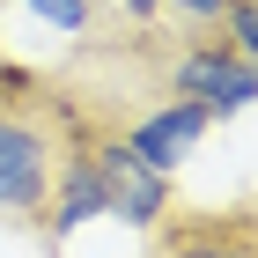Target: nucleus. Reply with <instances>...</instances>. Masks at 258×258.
<instances>
[{"label":"nucleus","instance_id":"1","mask_svg":"<svg viewBox=\"0 0 258 258\" xmlns=\"http://www.w3.org/2000/svg\"><path fill=\"white\" fill-rule=\"evenodd\" d=\"M155 74H162V96L199 103L207 118H236V111L258 103V67L243 59L221 30H184L177 52L155 59Z\"/></svg>","mask_w":258,"mask_h":258},{"label":"nucleus","instance_id":"2","mask_svg":"<svg viewBox=\"0 0 258 258\" xmlns=\"http://www.w3.org/2000/svg\"><path fill=\"white\" fill-rule=\"evenodd\" d=\"M140 258H258V199L229 207H162Z\"/></svg>","mask_w":258,"mask_h":258},{"label":"nucleus","instance_id":"3","mask_svg":"<svg viewBox=\"0 0 258 258\" xmlns=\"http://www.w3.org/2000/svg\"><path fill=\"white\" fill-rule=\"evenodd\" d=\"M207 111H199V103H184V96H162L155 111H133V118H118V133H125V148H133L140 162H148V170H162V177H170V170H177L184 155H192L199 140H207Z\"/></svg>","mask_w":258,"mask_h":258},{"label":"nucleus","instance_id":"4","mask_svg":"<svg viewBox=\"0 0 258 258\" xmlns=\"http://www.w3.org/2000/svg\"><path fill=\"white\" fill-rule=\"evenodd\" d=\"M22 8L59 37H96V0H22Z\"/></svg>","mask_w":258,"mask_h":258},{"label":"nucleus","instance_id":"5","mask_svg":"<svg viewBox=\"0 0 258 258\" xmlns=\"http://www.w3.org/2000/svg\"><path fill=\"white\" fill-rule=\"evenodd\" d=\"M221 37H229L243 59L258 67V0H229V15H221Z\"/></svg>","mask_w":258,"mask_h":258},{"label":"nucleus","instance_id":"6","mask_svg":"<svg viewBox=\"0 0 258 258\" xmlns=\"http://www.w3.org/2000/svg\"><path fill=\"white\" fill-rule=\"evenodd\" d=\"M111 15V30H155L162 22V0H96V22Z\"/></svg>","mask_w":258,"mask_h":258},{"label":"nucleus","instance_id":"7","mask_svg":"<svg viewBox=\"0 0 258 258\" xmlns=\"http://www.w3.org/2000/svg\"><path fill=\"white\" fill-rule=\"evenodd\" d=\"M162 8H170L184 30H221V15H229V0H162Z\"/></svg>","mask_w":258,"mask_h":258}]
</instances>
